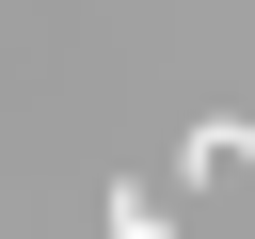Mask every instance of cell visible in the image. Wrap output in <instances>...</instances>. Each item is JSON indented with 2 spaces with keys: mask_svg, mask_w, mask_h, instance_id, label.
Wrapping results in <instances>:
<instances>
[{
  "mask_svg": "<svg viewBox=\"0 0 255 239\" xmlns=\"http://www.w3.org/2000/svg\"><path fill=\"white\" fill-rule=\"evenodd\" d=\"M112 239H175V207H159L143 175H112Z\"/></svg>",
  "mask_w": 255,
  "mask_h": 239,
  "instance_id": "cell-2",
  "label": "cell"
},
{
  "mask_svg": "<svg viewBox=\"0 0 255 239\" xmlns=\"http://www.w3.org/2000/svg\"><path fill=\"white\" fill-rule=\"evenodd\" d=\"M175 159H191V175H207V191H255V127H239V112H207V127H191V143H175Z\"/></svg>",
  "mask_w": 255,
  "mask_h": 239,
  "instance_id": "cell-1",
  "label": "cell"
}]
</instances>
